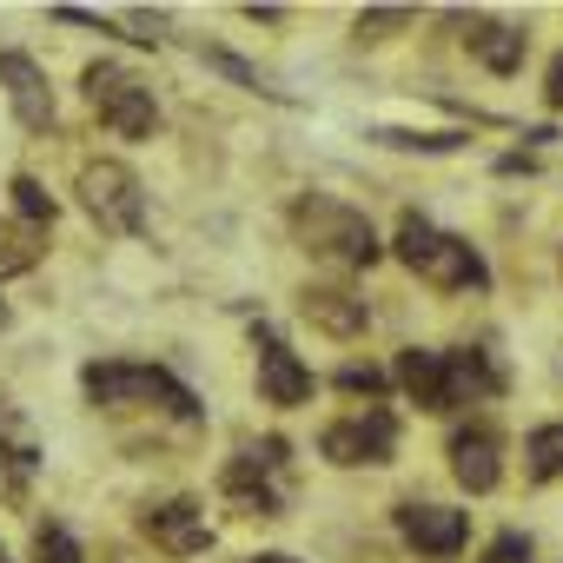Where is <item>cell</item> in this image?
Returning a JSON list of instances; mask_svg holds the SVG:
<instances>
[{
    "label": "cell",
    "mask_w": 563,
    "mask_h": 563,
    "mask_svg": "<svg viewBox=\"0 0 563 563\" xmlns=\"http://www.w3.org/2000/svg\"><path fill=\"white\" fill-rule=\"evenodd\" d=\"M292 239H299L312 258L345 265V272H365V265H378V258H385V245H378L372 219H365L358 206H345V199H325V192L292 199Z\"/></svg>",
    "instance_id": "cell-1"
},
{
    "label": "cell",
    "mask_w": 563,
    "mask_h": 563,
    "mask_svg": "<svg viewBox=\"0 0 563 563\" xmlns=\"http://www.w3.org/2000/svg\"><path fill=\"white\" fill-rule=\"evenodd\" d=\"M391 252H398L418 278L444 286V292H484V286H490L484 252H477V245H464L457 232H438V225H431V219H418V212H405V219H398Z\"/></svg>",
    "instance_id": "cell-2"
},
{
    "label": "cell",
    "mask_w": 563,
    "mask_h": 563,
    "mask_svg": "<svg viewBox=\"0 0 563 563\" xmlns=\"http://www.w3.org/2000/svg\"><path fill=\"white\" fill-rule=\"evenodd\" d=\"M80 385H87L93 405H166V411L186 418V424L199 418V398H192L173 372H159V365H87Z\"/></svg>",
    "instance_id": "cell-3"
},
{
    "label": "cell",
    "mask_w": 563,
    "mask_h": 563,
    "mask_svg": "<svg viewBox=\"0 0 563 563\" xmlns=\"http://www.w3.org/2000/svg\"><path fill=\"white\" fill-rule=\"evenodd\" d=\"M80 206H87V219L100 232H120V239L146 225V186L120 159H87L80 166Z\"/></svg>",
    "instance_id": "cell-4"
},
{
    "label": "cell",
    "mask_w": 563,
    "mask_h": 563,
    "mask_svg": "<svg viewBox=\"0 0 563 563\" xmlns=\"http://www.w3.org/2000/svg\"><path fill=\"white\" fill-rule=\"evenodd\" d=\"M87 100H93V113L120 133V140H146L153 126H159V107H153V87L140 80V74H126V67H113V60H93L87 67Z\"/></svg>",
    "instance_id": "cell-5"
},
{
    "label": "cell",
    "mask_w": 563,
    "mask_h": 563,
    "mask_svg": "<svg viewBox=\"0 0 563 563\" xmlns=\"http://www.w3.org/2000/svg\"><path fill=\"white\" fill-rule=\"evenodd\" d=\"M286 438H265V444H252L245 457H232L225 464V497H239L245 510H258V517H278V510H286V490H278L272 477L278 471H286Z\"/></svg>",
    "instance_id": "cell-6"
},
{
    "label": "cell",
    "mask_w": 563,
    "mask_h": 563,
    "mask_svg": "<svg viewBox=\"0 0 563 563\" xmlns=\"http://www.w3.org/2000/svg\"><path fill=\"white\" fill-rule=\"evenodd\" d=\"M319 451H325L332 464H345V471H358V464H391V451H398V418H391V411L339 418V424L319 438Z\"/></svg>",
    "instance_id": "cell-7"
},
{
    "label": "cell",
    "mask_w": 563,
    "mask_h": 563,
    "mask_svg": "<svg viewBox=\"0 0 563 563\" xmlns=\"http://www.w3.org/2000/svg\"><path fill=\"white\" fill-rule=\"evenodd\" d=\"M258 398L265 405H306L312 398V372L299 365V352L272 325H258Z\"/></svg>",
    "instance_id": "cell-8"
},
{
    "label": "cell",
    "mask_w": 563,
    "mask_h": 563,
    "mask_svg": "<svg viewBox=\"0 0 563 563\" xmlns=\"http://www.w3.org/2000/svg\"><path fill=\"white\" fill-rule=\"evenodd\" d=\"M398 530H405V543L424 550V556H457L464 537H471L464 510H451V504H398Z\"/></svg>",
    "instance_id": "cell-9"
},
{
    "label": "cell",
    "mask_w": 563,
    "mask_h": 563,
    "mask_svg": "<svg viewBox=\"0 0 563 563\" xmlns=\"http://www.w3.org/2000/svg\"><path fill=\"white\" fill-rule=\"evenodd\" d=\"M0 87H8L21 126H34V133L54 126V87H47V74H41L27 54H0Z\"/></svg>",
    "instance_id": "cell-10"
},
{
    "label": "cell",
    "mask_w": 563,
    "mask_h": 563,
    "mask_svg": "<svg viewBox=\"0 0 563 563\" xmlns=\"http://www.w3.org/2000/svg\"><path fill=\"white\" fill-rule=\"evenodd\" d=\"M146 537H153L159 550H173V556H199V550L212 543V523H206V504H192V497H173V504H159V510H146Z\"/></svg>",
    "instance_id": "cell-11"
},
{
    "label": "cell",
    "mask_w": 563,
    "mask_h": 563,
    "mask_svg": "<svg viewBox=\"0 0 563 563\" xmlns=\"http://www.w3.org/2000/svg\"><path fill=\"white\" fill-rule=\"evenodd\" d=\"M497 451H504V444H497V431H490V424H471V431H457V438H451V471H457V484H464L471 497L497 490V471H504V464H497Z\"/></svg>",
    "instance_id": "cell-12"
},
{
    "label": "cell",
    "mask_w": 563,
    "mask_h": 563,
    "mask_svg": "<svg viewBox=\"0 0 563 563\" xmlns=\"http://www.w3.org/2000/svg\"><path fill=\"white\" fill-rule=\"evenodd\" d=\"M299 312H306L319 332H332V339H358V332L372 325L365 299H352L345 286H306V292H299Z\"/></svg>",
    "instance_id": "cell-13"
},
{
    "label": "cell",
    "mask_w": 563,
    "mask_h": 563,
    "mask_svg": "<svg viewBox=\"0 0 563 563\" xmlns=\"http://www.w3.org/2000/svg\"><path fill=\"white\" fill-rule=\"evenodd\" d=\"M398 385L418 398V411H451V378H444V352H398Z\"/></svg>",
    "instance_id": "cell-14"
},
{
    "label": "cell",
    "mask_w": 563,
    "mask_h": 563,
    "mask_svg": "<svg viewBox=\"0 0 563 563\" xmlns=\"http://www.w3.org/2000/svg\"><path fill=\"white\" fill-rule=\"evenodd\" d=\"M464 47H471L490 74H517V67H523L530 34H517V27H504V21H484V14H477V21L464 27Z\"/></svg>",
    "instance_id": "cell-15"
},
{
    "label": "cell",
    "mask_w": 563,
    "mask_h": 563,
    "mask_svg": "<svg viewBox=\"0 0 563 563\" xmlns=\"http://www.w3.org/2000/svg\"><path fill=\"white\" fill-rule=\"evenodd\" d=\"M444 378H451V405H464V398H497V391H504V372H497L477 345L444 352Z\"/></svg>",
    "instance_id": "cell-16"
},
{
    "label": "cell",
    "mask_w": 563,
    "mask_h": 563,
    "mask_svg": "<svg viewBox=\"0 0 563 563\" xmlns=\"http://www.w3.org/2000/svg\"><path fill=\"white\" fill-rule=\"evenodd\" d=\"M41 252H47V225H0V278H21V272H34L41 265Z\"/></svg>",
    "instance_id": "cell-17"
},
{
    "label": "cell",
    "mask_w": 563,
    "mask_h": 563,
    "mask_svg": "<svg viewBox=\"0 0 563 563\" xmlns=\"http://www.w3.org/2000/svg\"><path fill=\"white\" fill-rule=\"evenodd\" d=\"M34 457H41V444H34V431H27V418H21V411H0V464H8L14 477H27Z\"/></svg>",
    "instance_id": "cell-18"
},
{
    "label": "cell",
    "mask_w": 563,
    "mask_h": 563,
    "mask_svg": "<svg viewBox=\"0 0 563 563\" xmlns=\"http://www.w3.org/2000/svg\"><path fill=\"white\" fill-rule=\"evenodd\" d=\"M530 477H537V484L563 477V424H537V431H530Z\"/></svg>",
    "instance_id": "cell-19"
},
{
    "label": "cell",
    "mask_w": 563,
    "mask_h": 563,
    "mask_svg": "<svg viewBox=\"0 0 563 563\" xmlns=\"http://www.w3.org/2000/svg\"><path fill=\"white\" fill-rule=\"evenodd\" d=\"M8 192H14V212H21V225H54V199L41 192V179H27V173H21Z\"/></svg>",
    "instance_id": "cell-20"
},
{
    "label": "cell",
    "mask_w": 563,
    "mask_h": 563,
    "mask_svg": "<svg viewBox=\"0 0 563 563\" xmlns=\"http://www.w3.org/2000/svg\"><path fill=\"white\" fill-rule=\"evenodd\" d=\"M34 550H41V563H80V543L67 537V523H41L34 530Z\"/></svg>",
    "instance_id": "cell-21"
},
{
    "label": "cell",
    "mask_w": 563,
    "mask_h": 563,
    "mask_svg": "<svg viewBox=\"0 0 563 563\" xmlns=\"http://www.w3.org/2000/svg\"><path fill=\"white\" fill-rule=\"evenodd\" d=\"M385 385H391V378H385L378 365H345V372H339V391H352V398H385Z\"/></svg>",
    "instance_id": "cell-22"
},
{
    "label": "cell",
    "mask_w": 563,
    "mask_h": 563,
    "mask_svg": "<svg viewBox=\"0 0 563 563\" xmlns=\"http://www.w3.org/2000/svg\"><path fill=\"white\" fill-rule=\"evenodd\" d=\"M385 146H424V153H444V146H457V133H378Z\"/></svg>",
    "instance_id": "cell-23"
},
{
    "label": "cell",
    "mask_w": 563,
    "mask_h": 563,
    "mask_svg": "<svg viewBox=\"0 0 563 563\" xmlns=\"http://www.w3.org/2000/svg\"><path fill=\"white\" fill-rule=\"evenodd\" d=\"M490 563H530V543H523L517 530H504V537L490 543Z\"/></svg>",
    "instance_id": "cell-24"
},
{
    "label": "cell",
    "mask_w": 563,
    "mask_h": 563,
    "mask_svg": "<svg viewBox=\"0 0 563 563\" xmlns=\"http://www.w3.org/2000/svg\"><path fill=\"white\" fill-rule=\"evenodd\" d=\"M405 8H378V14H358V34H378V27H398Z\"/></svg>",
    "instance_id": "cell-25"
},
{
    "label": "cell",
    "mask_w": 563,
    "mask_h": 563,
    "mask_svg": "<svg viewBox=\"0 0 563 563\" xmlns=\"http://www.w3.org/2000/svg\"><path fill=\"white\" fill-rule=\"evenodd\" d=\"M543 100L563 113V54H556V60H550V74H543Z\"/></svg>",
    "instance_id": "cell-26"
},
{
    "label": "cell",
    "mask_w": 563,
    "mask_h": 563,
    "mask_svg": "<svg viewBox=\"0 0 563 563\" xmlns=\"http://www.w3.org/2000/svg\"><path fill=\"white\" fill-rule=\"evenodd\" d=\"M252 563H299V556H286V550H265V556H252Z\"/></svg>",
    "instance_id": "cell-27"
},
{
    "label": "cell",
    "mask_w": 563,
    "mask_h": 563,
    "mask_svg": "<svg viewBox=\"0 0 563 563\" xmlns=\"http://www.w3.org/2000/svg\"><path fill=\"white\" fill-rule=\"evenodd\" d=\"M0 325H8V306H0Z\"/></svg>",
    "instance_id": "cell-28"
},
{
    "label": "cell",
    "mask_w": 563,
    "mask_h": 563,
    "mask_svg": "<svg viewBox=\"0 0 563 563\" xmlns=\"http://www.w3.org/2000/svg\"><path fill=\"white\" fill-rule=\"evenodd\" d=\"M0 563H14V556H8V550H0Z\"/></svg>",
    "instance_id": "cell-29"
}]
</instances>
